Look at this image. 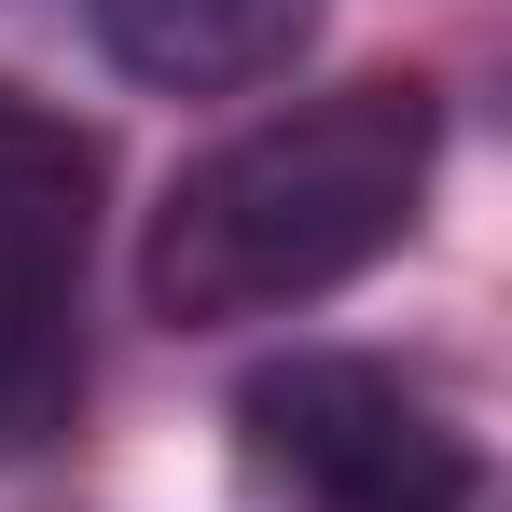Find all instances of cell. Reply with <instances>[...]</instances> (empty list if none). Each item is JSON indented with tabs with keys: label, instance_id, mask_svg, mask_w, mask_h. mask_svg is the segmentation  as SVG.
Returning a JSON list of instances; mask_svg holds the SVG:
<instances>
[{
	"label": "cell",
	"instance_id": "277c9868",
	"mask_svg": "<svg viewBox=\"0 0 512 512\" xmlns=\"http://www.w3.org/2000/svg\"><path fill=\"white\" fill-rule=\"evenodd\" d=\"M97 194H111L97 125H70L56 97H28V84H0V263H28V277H84Z\"/></svg>",
	"mask_w": 512,
	"mask_h": 512
},
{
	"label": "cell",
	"instance_id": "3957f363",
	"mask_svg": "<svg viewBox=\"0 0 512 512\" xmlns=\"http://www.w3.org/2000/svg\"><path fill=\"white\" fill-rule=\"evenodd\" d=\"M97 56L153 97H250L319 42V0H84Z\"/></svg>",
	"mask_w": 512,
	"mask_h": 512
},
{
	"label": "cell",
	"instance_id": "6da1fadb",
	"mask_svg": "<svg viewBox=\"0 0 512 512\" xmlns=\"http://www.w3.org/2000/svg\"><path fill=\"white\" fill-rule=\"evenodd\" d=\"M443 180V97L416 70H360L291 111H263L236 139H208L194 167L153 194L139 236V305L167 333H250V319H305L346 277L402 250Z\"/></svg>",
	"mask_w": 512,
	"mask_h": 512
},
{
	"label": "cell",
	"instance_id": "5b68a950",
	"mask_svg": "<svg viewBox=\"0 0 512 512\" xmlns=\"http://www.w3.org/2000/svg\"><path fill=\"white\" fill-rule=\"evenodd\" d=\"M97 346H84V277L0 263V457H56L84 429Z\"/></svg>",
	"mask_w": 512,
	"mask_h": 512
},
{
	"label": "cell",
	"instance_id": "7a4b0ae2",
	"mask_svg": "<svg viewBox=\"0 0 512 512\" xmlns=\"http://www.w3.org/2000/svg\"><path fill=\"white\" fill-rule=\"evenodd\" d=\"M236 471L277 512H485V457L443 388L374 346H291L236 388Z\"/></svg>",
	"mask_w": 512,
	"mask_h": 512
}]
</instances>
